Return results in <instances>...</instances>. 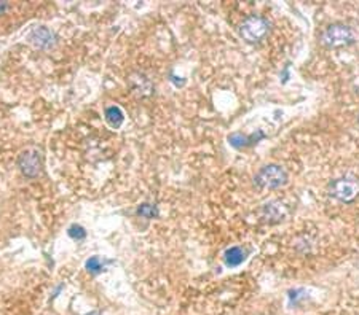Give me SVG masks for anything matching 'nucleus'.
I'll list each match as a JSON object with an SVG mask.
<instances>
[{
	"label": "nucleus",
	"mask_w": 359,
	"mask_h": 315,
	"mask_svg": "<svg viewBox=\"0 0 359 315\" xmlns=\"http://www.w3.org/2000/svg\"><path fill=\"white\" fill-rule=\"evenodd\" d=\"M32 39L37 40L39 45H50V41H51V34H50L47 29H37V31L34 32Z\"/></svg>",
	"instance_id": "obj_10"
},
{
	"label": "nucleus",
	"mask_w": 359,
	"mask_h": 315,
	"mask_svg": "<svg viewBox=\"0 0 359 315\" xmlns=\"http://www.w3.org/2000/svg\"><path fill=\"white\" fill-rule=\"evenodd\" d=\"M138 213L142 215V217H146V218H154L156 217V207L154 205H150V204H142L139 209H138Z\"/></svg>",
	"instance_id": "obj_11"
},
{
	"label": "nucleus",
	"mask_w": 359,
	"mask_h": 315,
	"mask_svg": "<svg viewBox=\"0 0 359 315\" xmlns=\"http://www.w3.org/2000/svg\"><path fill=\"white\" fill-rule=\"evenodd\" d=\"M329 195L340 202H353L359 196V183L351 177L337 178L329 185Z\"/></svg>",
	"instance_id": "obj_4"
},
{
	"label": "nucleus",
	"mask_w": 359,
	"mask_h": 315,
	"mask_svg": "<svg viewBox=\"0 0 359 315\" xmlns=\"http://www.w3.org/2000/svg\"><path fill=\"white\" fill-rule=\"evenodd\" d=\"M19 167L27 177H35L40 172V156L35 150H27L19 158Z\"/></svg>",
	"instance_id": "obj_5"
},
{
	"label": "nucleus",
	"mask_w": 359,
	"mask_h": 315,
	"mask_svg": "<svg viewBox=\"0 0 359 315\" xmlns=\"http://www.w3.org/2000/svg\"><path fill=\"white\" fill-rule=\"evenodd\" d=\"M262 210H263V218H267V220H271V218H275V220H283L284 213H286L284 205H283V204H279V202H270V204H265Z\"/></svg>",
	"instance_id": "obj_8"
},
{
	"label": "nucleus",
	"mask_w": 359,
	"mask_h": 315,
	"mask_svg": "<svg viewBox=\"0 0 359 315\" xmlns=\"http://www.w3.org/2000/svg\"><path fill=\"white\" fill-rule=\"evenodd\" d=\"M69 234L72 236V237H78V239L85 237V231H83V228H80V226H72Z\"/></svg>",
	"instance_id": "obj_13"
},
{
	"label": "nucleus",
	"mask_w": 359,
	"mask_h": 315,
	"mask_svg": "<svg viewBox=\"0 0 359 315\" xmlns=\"http://www.w3.org/2000/svg\"><path fill=\"white\" fill-rule=\"evenodd\" d=\"M246 260V252L241 247H230L225 252V264L230 268H236Z\"/></svg>",
	"instance_id": "obj_7"
},
{
	"label": "nucleus",
	"mask_w": 359,
	"mask_h": 315,
	"mask_svg": "<svg viewBox=\"0 0 359 315\" xmlns=\"http://www.w3.org/2000/svg\"><path fill=\"white\" fill-rule=\"evenodd\" d=\"M262 137H263V132L258 134L257 137H256V134L253 135V137H248V135H243L241 132H233V134L228 135V142H230V145H233L235 148H243V147H248V145H251V143L257 142Z\"/></svg>",
	"instance_id": "obj_6"
},
{
	"label": "nucleus",
	"mask_w": 359,
	"mask_h": 315,
	"mask_svg": "<svg viewBox=\"0 0 359 315\" xmlns=\"http://www.w3.org/2000/svg\"><path fill=\"white\" fill-rule=\"evenodd\" d=\"M270 32V23L265 18L260 16H249L248 19L243 21L240 26V34L243 40L248 43H257L267 37Z\"/></svg>",
	"instance_id": "obj_3"
},
{
	"label": "nucleus",
	"mask_w": 359,
	"mask_h": 315,
	"mask_svg": "<svg viewBox=\"0 0 359 315\" xmlns=\"http://www.w3.org/2000/svg\"><path fill=\"white\" fill-rule=\"evenodd\" d=\"M105 119L112 127H118L121 123H123V112H121L118 107H109L105 110Z\"/></svg>",
	"instance_id": "obj_9"
},
{
	"label": "nucleus",
	"mask_w": 359,
	"mask_h": 315,
	"mask_svg": "<svg viewBox=\"0 0 359 315\" xmlns=\"http://www.w3.org/2000/svg\"><path fill=\"white\" fill-rule=\"evenodd\" d=\"M254 180L263 190H276L287 183V172L278 164H268L257 172Z\"/></svg>",
	"instance_id": "obj_1"
},
{
	"label": "nucleus",
	"mask_w": 359,
	"mask_h": 315,
	"mask_svg": "<svg viewBox=\"0 0 359 315\" xmlns=\"http://www.w3.org/2000/svg\"><path fill=\"white\" fill-rule=\"evenodd\" d=\"M86 268H88L90 271H93V272H98V271H101L103 269V264H101V261H99V258L98 256H93L91 260L86 263Z\"/></svg>",
	"instance_id": "obj_12"
},
{
	"label": "nucleus",
	"mask_w": 359,
	"mask_h": 315,
	"mask_svg": "<svg viewBox=\"0 0 359 315\" xmlns=\"http://www.w3.org/2000/svg\"><path fill=\"white\" fill-rule=\"evenodd\" d=\"M355 34L351 31V27L347 24H330L326 27V31L321 34V43L327 48H337V46H345L353 43Z\"/></svg>",
	"instance_id": "obj_2"
}]
</instances>
